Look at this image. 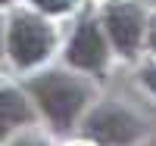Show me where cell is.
<instances>
[{
    "label": "cell",
    "mask_w": 156,
    "mask_h": 146,
    "mask_svg": "<svg viewBox=\"0 0 156 146\" xmlns=\"http://www.w3.org/2000/svg\"><path fill=\"white\" fill-rule=\"evenodd\" d=\"M31 90H34V97L41 100L44 112H47L50 118H53V121H56L59 127L72 124V118H75L78 112H81L84 97H87L84 84H78L75 78L56 75V72L34 78V81H31Z\"/></svg>",
    "instance_id": "obj_1"
},
{
    "label": "cell",
    "mask_w": 156,
    "mask_h": 146,
    "mask_svg": "<svg viewBox=\"0 0 156 146\" xmlns=\"http://www.w3.org/2000/svg\"><path fill=\"white\" fill-rule=\"evenodd\" d=\"M50 44H53V34L50 28L34 19V16H16L9 25V53L19 65H34L41 62L47 53H50Z\"/></svg>",
    "instance_id": "obj_2"
},
{
    "label": "cell",
    "mask_w": 156,
    "mask_h": 146,
    "mask_svg": "<svg viewBox=\"0 0 156 146\" xmlns=\"http://www.w3.org/2000/svg\"><path fill=\"white\" fill-rule=\"evenodd\" d=\"M84 131L103 146H125L137 137V118L128 115L122 106H100L84 121Z\"/></svg>",
    "instance_id": "obj_3"
},
{
    "label": "cell",
    "mask_w": 156,
    "mask_h": 146,
    "mask_svg": "<svg viewBox=\"0 0 156 146\" xmlns=\"http://www.w3.org/2000/svg\"><path fill=\"white\" fill-rule=\"evenodd\" d=\"M106 28L112 44L119 47L122 53H134L137 41H140V31H144V16H140L137 6H112L106 9Z\"/></svg>",
    "instance_id": "obj_4"
},
{
    "label": "cell",
    "mask_w": 156,
    "mask_h": 146,
    "mask_svg": "<svg viewBox=\"0 0 156 146\" xmlns=\"http://www.w3.org/2000/svg\"><path fill=\"white\" fill-rule=\"evenodd\" d=\"M103 59H106V44H103L97 25L84 22L69 44V62L78 69H100Z\"/></svg>",
    "instance_id": "obj_5"
},
{
    "label": "cell",
    "mask_w": 156,
    "mask_h": 146,
    "mask_svg": "<svg viewBox=\"0 0 156 146\" xmlns=\"http://www.w3.org/2000/svg\"><path fill=\"white\" fill-rule=\"evenodd\" d=\"M28 118H31V109L16 90H0V140L16 124H25Z\"/></svg>",
    "instance_id": "obj_6"
},
{
    "label": "cell",
    "mask_w": 156,
    "mask_h": 146,
    "mask_svg": "<svg viewBox=\"0 0 156 146\" xmlns=\"http://www.w3.org/2000/svg\"><path fill=\"white\" fill-rule=\"evenodd\" d=\"M34 3L41 6L44 12H66V9H72L75 0H34Z\"/></svg>",
    "instance_id": "obj_7"
},
{
    "label": "cell",
    "mask_w": 156,
    "mask_h": 146,
    "mask_svg": "<svg viewBox=\"0 0 156 146\" xmlns=\"http://www.w3.org/2000/svg\"><path fill=\"white\" fill-rule=\"evenodd\" d=\"M144 81H147V87H150L153 93H156V65H153V69H147V72H144Z\"/></svg>",
    "instance_id": "obj_8"
},
{
    "label": "cell",
    "mask_w": 156,
    "mask_h": 146,
    "mask_svg": "<svg viewBox=\"0 0 156 146\" xmlns=\"http://www.w3.org/2000/svg\"><path fill=\"white\" fill-rule=\"evenodd\" d=\"M12 146H47L44 140H34V137H22V140H16Z\"/></svg>",
    "instance_id": "obj_9"
},
{
    "label": "cell",
    "mask_w": 156,
    "mask_h": 146,
    "mask_svg": "<svg viewBox=\"0 0 156 146\" xmlns=\"http://www.w3.org/2000/svg\"><path fill=\"white\" fill-rule=\"evenodd\" d=\"M150 44H153V50H156V28H153V37H150Z\"/></svg>",
    "instance_id": "obj_10"
},
{
    "label": "cell",
    "mask_w": 156,
    "mask_h": 146,
    "mask_svg": "<svg viewBox=\"0 0 156 146\" xmlns=\"http://www.w3.org/2000/svg\"><path fill=\"white\" fill-rule=\"evenodd\" d=\"M0 3H9V0H0Z\"/></svg>",
    "instance_id": "obj_11"
}]
</instances>
